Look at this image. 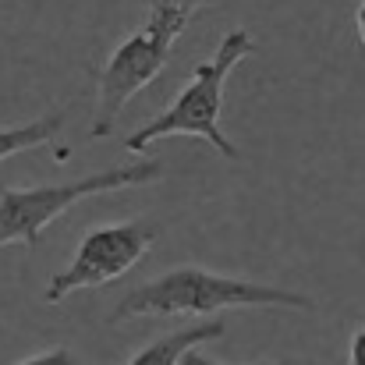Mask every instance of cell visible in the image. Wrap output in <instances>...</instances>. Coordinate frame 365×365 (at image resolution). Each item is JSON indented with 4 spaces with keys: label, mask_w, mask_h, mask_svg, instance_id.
<instances>
[{
    "label": "cell",
    "mask_w": 365,
    "mask_h": 365,
    "mask_svg": "<svg viewBox=\"0 0 365 365\" xmlns=\"http://www.w3.org/2000/svg\"><path fill=\"white\" fill-rule=\"evenodd\" d=\"M181 365H220V362H213L202 348H195V351H188V355H185V362ZM262 365H284V362H262Z\"/></svg>",
    "instance_id": "30bf717a"
},
{
    "label": "cell",
    "mask_w": 365,
    "mask_h": 365,
    "mask_svg": "<svg viewBox=\"0 0 365 365\" xmlns=\"http://www.w3.org/2000/svg\"><path fill=\"white\" fill-rule=\"evenodd\" d=\"M359 36H362V43H365V0H362V7H359Z\"/></svg>",
    "instance_id": "8fae6325"
},
{
    "label": "cell",
    "mask_w": 365,
    "mask_h": 365,
    "mask_svg": "<svg viewBox=\"0 0 365 365\" xmlns=\"http://www.w3.org/2000/svg\"><path fill=\"white\" fill-rule=\"evenodd\" d=\"M348 365H365V327L355 330L351 337V348H348Z\"/></svg>",
    "instance_id": "9c48e42d"
},
{
    "label": "cell",
    "mask_w": 365,
    "mask_h": 365,
    "mask_svg": "<svg viewBox=\"0 0 365 365\" xmlns=\"http://www.w3.org/2000/svg\"><path fill=\"white\" fill-rule=\"evenodd\" d=\"M163 174L160 160H135L114 170H100L78 181H61V185H36V188H0V248L7 245H25L36 248L43 231L61 220L71 206L96 199L103 192H121L149 185Z\"/></svg>",
    "instance_id": "277c9868"
},
{
    "label": "cell",
    "mask_w": 365,
    "mask_h": 365,
    "mask_svg": "<svg viewBox=\"0 0 365 365\" xmlns=\"http://www.w3.org/2000/svg\"><path fill=\"white\" fill-rule=\"evenodd\" d=\"M18 365H78V359L68 351V348H53V351H43V355H32Z\"/></svg>",
    "instance_id": "ba28073f"
},
{
    "label": "cell",
    "mask_w": 365,
    "mask_h": 365,
    "mask_svg": "<svg viewBox=\"0 0 365 365\" xmlns=\"http://www.w3.org/2000/svg\"><path fill=\"white\" fill-rule=\"evenodd\" d=\"M255 53V39L248 29H231L224 32V39L217 43V53L202 64L192 68V82L174 96V103L153 118L149 124H142L138 131H131L124 138L128 153H149V145H156L160 138H174V135H192L210 142L224 160H238L242 149L224 135L220 128V110H224V86L231 78V71L242 64L245 57Z\"/></svg>",
    "instance_id": "3957f363"
},
{
    "label": "cell",
    "mask_w": 365,
    "mask_h": 365,
    "mask_svg": "<svg viewBox=\"0 0 365 365\" xmlns=\"http://www.w3.org/2000/svg\"><path fill=\"white\" fill-rule=\"evenodd\" d=\"M316 302L298 291H284L273 284H255L242 277H224L206 266H174L138 287H131L110 312L114 323L142 316H213L224 309H302L309 312Z\"/></svg>",
    "instance_id": "6da1fadb"
},
{
    "label": "cell",
    "mask_w": 365,
    "mask_h": 365,
    "mask_svg": "<svg viewBox=\"0 0 365 365\" xmlns=\"http://www.w3.org/2000/svg\"><path fill=\"white\" fill-rule=\"evenodd\" d=\"M156 238H160V227L149 220H124V224H103V227L86 231L71 262L50 277L46 294H43L46 305H61L75 291L103 287L124 277L131 266L142 262V255L156 245Z\"/></svg>",
    "instance_id": "5b68a950"
},
{
    "label": "cell",
    "mask_w": 365,
    "mask_h": 365,
    "mask_svg": "<svg viewBox=\"0 0 365 365\" xmlns=\"http://www.w3.org/2000/svg\"><path fill=\"white\" fill-rule=\"evenodd\" d=\"M61 128H64V110H50V114L25 124H0V160H11L18 153L50 145Z\"/></svg>",
    "instance_id": "52a82bcc"
},
{
    "label": "cell",
    "mask_w": 365,
    "mask_h": 365,
    "mask_svg": "<svg viewBox=\"0 0 365 365\" xmlns=\"http://www.w3.org/2000/svg\"><path fill=\"white\" fill-rule=\"evenodd\" d=\"M213 0H153L145 21L114 46L107 57L100 82H96V118H93V138L114 135V124L121 121V110L160 78V71L170 64L178 39L192 25V18L210 7Z\"/></svg>",
    "instance_id": "7a4b0ae2"
},
{
    "label": "cell",
    "mask_w": 365,
    "mask_h": 365,
    "mask_svg": "<svg viewBox=\"0 0 365 365\" xmlns=\"http://www.w3.org/2000/svg\"><path fill=\"white\" fill-rule=\"evenodd\" d=\"M227 334V323L224 319H210V323H195V327H181L153 344H145L142 351L131 355L128 365H181L188 351L210 344V341H220Z\"/></svg>",
    "instance_id": "8992f818"
}]
</instances>
